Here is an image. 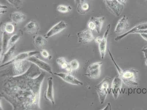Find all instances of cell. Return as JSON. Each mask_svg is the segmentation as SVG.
Masks as SVG:
<instances>
[{
	"instance_id": "30",
	"label": "cell",
	"mask_w": 147,
	"mask_h": 110,
	"mask_svg": "<svg viewBox=\"0 0 147 110\" xmlns=\"http://www.w3.org/2000/svg\"><path fill=\"white\" fill-rule=\"evenodd\" d=\"M40 52V53L41 56L44 58H49V57H50V55H49V52L46 50H42Z\"/></svg>"
},
{
	"instance_id": "22",
	"label": "cell",
	"mask_w": 147,
	"mask_h": 110,
	"mask_svg": "<svg viewBox=\"0 0 147 110\" xmlns=\"http://www.w3.org/2000/svg\"><path fill=\"white\" fill-rule=\"evenodd\" d=\"M77 6V12L81 14H85L90 10V6L89 3L84 0H82Z\"/></svg>"
},
{
	"instance_id": "2",
	"label": "cell",
	"mask_w": 147,
	"mask_h": 110,
	"mask_svg": "<svg viewBox=\"0 0 147 110\" xmlns=\"http://www.w3.org/2000/svg\"><path fill=\"white\" fill-rule=\"evenodd\" d=\"M108 52L112 61L117 68L119 76L122 80L123 82L125 85L131 88H134L138 86L139 84L137 82V80L138 71L134 69H131L123 71L115 61L112 54L109 49L108 50Z\"/></svg>"
},
{
	"instance_id": "33",
	"label": "cell",
	"mask_w": 147,
	"mask_h": 110,
	"mask_svg": "<svg viewBox=\"0 0 147 110\" xmlns=\"http://www.w3.org/2000/svg\"><path fill=\"white\" fill-rule=\"evenodd\" d=\"M102 39V38H101V37H96V38H95L94 41L97 43L99 44L101 42Z\"/></svg>"
},
{
	"instance_id": "5",
	"label": "cell",
	"mask_w": 147,
	"mask_h": 110,
	"mask_svg": "<svg viewBox=\"0 0 147 110\" xmlns=\"http://www.w3.org/2000/svg\"><path fill=\"white\" fill-rule=\"evenodd\" d=\"M103 63L101 62L90 64L88 67L85 75L90 79H97L101 75V68Z\"/></svg>"
},
{
	"instance_id": "11",
	"label": "cell",
	"mask_w": 147,
	"mask_h": 110,
	"mask_svg": "<svg viewBox=\"0 0 147 110\" xmlns=\"http://www.w3.org/2000/svg\"><path fill=\"white\" fill-rule=\"evenodd\" d=\"M68 27L67 24L65 21H61L54 25L49 29L45 35V38H49L58 34Z\"/></svg>"
},
{
	"instance_id": "38",
	"label": "cell",
	"mask_w": 147,
	"mask_h": 110,
	"mask_svg": "<svg viewBox=\"0 0 147 110\" xmlns=\"http://www.w3.org/2000/svg\"><path fill=\"white\" fill-rule=\"evenodd\" d=\"M82 1V0H75V2L76 5H78Z\"/></svg>"
},
{
	"instance_id": "14",
	"label": "cell",
	"mask_w": 147,
	"mask_h": 110,
	"mask_svg": "<svg viewBox=\"0 0 147 110\" xmlns=\"http://www.w3.org/2000/svg\"><path fill=\"white\" fill-rule=\"evenodd\" d=\"M45 98L47 100H49L53 105H54L55 102L53 90V79L52 77L48 78L47 88L45 92Z\"/></svg>"
},
{
	"instance_id": "8",
	"label": "cell",
	"mask_w": 147,
	"mask_h": 110,
	"mask_svg": "<svg viewBox=\"0 0 147 110\" xmlns=\"http://www.w3.org/2000/svg\"><path fill=\"white\" fill-rule=\"evenodd\" d=\"M40 53V52L38 51H32L20 53L16 56L11 61L6 63L2 64L1 65V67L7 66L10 65V64L13 63V62H15L21 61H23V60H27L29 57L34 56L35 55Z\"/></svg>"
},
{
	"instance_id": "28",
	"label": "cell",
	"mask_w": 147,
	"mask_h": 110,
	"mask_svg": "<svg viewBox=\"0 0 147 110\" xmlns=\"http://www.w3.org/2000/svg\"><path fill=\"white\" fill-rule=\"evenodd\" d=\"M7 1L13 7L17 9L20 8L22 5L21 0H7Z\"/></svg>"
},
{
	"instance_id": "24",
	"label": "cell",
	"mask_w": 147,
	"mask_h": 110,
	"mask_svg": "<svg viewBox=\"0 0 147 110\" xmlns=\"http://www.w3.org/2000/svg\"><path fill=\"white\" fill-rule=\"evenodd\" d=\"M22 32H20L19 31L18 33H15L11 37L10 39L9 40L8 45L7 51L10 49L12 47L16 45V43L17 41L19 39L21 35H22Z\"/></svg>"
},
{
	"instance_id": "26",
	"label": "cell",
	"mask_w": 147,
	"mask_h": 110,
	"mask_svg": "<svg viewBox=\"0 0 147 110\" xmlns=\"http://www.w3.org/2000/svg\"><path fill=\"white\" fill-rule=\"evenodd\" d=\"M56 61H57V63L63 69H66L69 64V62H68L65 58L64 57L59 58H57Z\"/></svg>"
},
{
	"instance_id": "34",
	"label": "cell",
	"mask_w": 147,
	"mask_h": 110,
	"mask_svg": "<svg viewBox=\"0 0 147 110\" xmlns=\"http://www.w3.org/2000/svg\"><path fill=\"white\" fill-rule=\"evenodd\" d=\"M140 34L144 39L147 41V33H141Z\"/></svg>"
},
{
	"instance_id": "36",
	"label": "cell",
	"mask_w": 147,
	"mask_h": 110,
	"mask_svg": "<svg viewBox=\"0 0 147 110\" xmlns=\"http://www.w3.org/2000/svg\"><path fill=\"white\" fill-rule=\"evenodd\" d=\"M135 33H139V34H141V33H147V29L139 31H138L136 32Z\"/></svg>"
},
{
	"instance_id": "3",
	"label": "cell",
	"mask_w": 147,
	"mask_h": 110,
	"mask_svg": "<svg viewBox=\"0 0 147 110\" xmlns=\"http://www.w3.org/2000/svg\"><path fill=\"white\" fill-rule=\"evenodd\" d=\"M32 64L27 60L13 62L9 65H10V69L7 71L8 73L6 75L7 77L21 75L28 71Z\"/></svg>"
},
{
	"instance_id": "19",
	"label": "cell",
	"mask_w": 147,
	"mask_h": 110,
	"mask_svg": "<svg viewBox=\"0 0 147 110\" xmlns=\"http://www.w3.org/2000/svg\"><path fill=\"white\" fill-rule=\"evenodd\" d=\"M94 25L95 27V31L97 33H99L101 32V29L102 27L104 21L105 20V17H92L90 19Z\"/></svg>"
},
{
	"instance_id": "23",
	"label": "cell",
	"mask_w": 147,
	"mask_h": 110,
	"mask_svg": "<svg viewBox=\"0 0 147 110\" xmlns=\"http://www.w3.org/2000/svg\"><path fill=\"white\" fill-rule=\"evenodd\" d=\"M146 29H147V22L142 23L134 27L130 30L124 33V35L125 37H126L129 34L135 33L136 32L138 31L146 30Z\"/></svg>"
},
{
	"instance_id": "35",
	"label": "cell",
	"mask_w": 147,
	"mask_h": 110,
	"mask_svg": "<svg viewBox=\"0 0 147 110\" xmlns=\"http://www.w3.org/2000/svg\"><path fill=\"white\" fill-rule=\"evenodd\" d=\"M111 105L110 103H108L107 105L105 107V108H104V109L102 110H111Z\"/></svg>"
},
{
	"instance_id": "37",
	"label": "cell",
	"mask_w": 147,
	"mask_h": 110,
	"mask_svg": "<svg viewBox=\"0 0 147 110\" xmlns=\"http://www.w3.org/2000/svg\"><path fill=\"white\" fill-rule=\"evenodd\" d=\"M119 2L121 3L122 4L125 5L126 3L127 0H117Z\"/></svg>"
},
{
	"instance_id": "10",
	"label": "cell",
	"mask_w": 147,
	"mask_h": 110,
	"mask_svg": "<svg viewBox=\"0 0 147 110\" xmlns=\"http://www.w3.org/2000/svg\"><path fill=\"white\" fill-rule=\"evenodd\" d=\"M79 42L83 44L91 42L94 40L95 37L90 29H86L77 33Z\"/></svg>"
},
{
	"instance_id": "21",
	"label": "cell",
	"mask_w": 147,
	"mask_h": 110,
	"mask_svg": "<svg viewBox=\"0 0 147 110\" xmlns=\"http://www.w3.org/2000/svg\"><path fill=\"white\" fill-rule=\"evenodd\" d=\"M3 33L2 35V49H1V57H3V55L7 51L9 39L10 38L9 34L7 33L6 32L2 31Z\"/></svg>"
},
{
	"instance_id": "6",
	"label": "cell",
	"mask_w": 147,
	"mask_h": 110,
	"mask_svg": "<svg viewBox=\"0 0 147 110\" xmlns=\"http://www.w3.org/2000/svg\"><path fill=\"white\" fill-rule=\"evenodd\" d=\"M105 4L115 15L120 16L124 9V5L117 0H104Z\"/></svg>"
},
{
	"instance_id": "31",
	"label": "cell",
	"mask_w": 147,
	"mask_h": 110,
	"mask_svg": "<svg viewBox=\"0 0 147 110\" xmlns=\"http://www.w3.org/2000/svg\"><path fill=\"white\" fill-rule=\"evenodd\" d=\"M144 53L145 58L147 60V45L144 47L141 50Z\"/></svg>"
},
{
	"instance_id": "12",
	"label": "cell",
	"mask_w": 147,
	"mask_h": 110,
	"mask_svg": "<svg viewBox=\"0 0 147 110\" xmlns=\"http://www.w3.org/2000/svg\"><path fill=\"white\" fill-rule=\"evenodd\" d=\"M111 28V24H109L107 26L104 37H102L101 42L99 44V50L102 59H104L106 54L107 39Z\"/></svg>"
},
{
	"instance_id": "25",
	"label": "cell",
	"mask_w": 147,
	"mask_h": 110,
	"mask_svg": "<svg viewBox=\"0 0 147 110\" xmlns=\"http://www.w3.org/2000/svg\"><path fill=\"white\" fill-rule=\"evenodd\" d=\"M2 29L4 31L6 32L8 34H11L14 33L15 30V27L11 23H7L3 27Z\"/></svg>"
},
{
	"instance_id": "29",
	"label": "cell",
	"mask_w": 147,
	"mask_h": 110,
	"mask_svg": "<svg viewBox=\"0 0 147 110\" xmlns=\"http://www.w3.org/2000/svg\"><path fill=\"white\" fill-rule=\"evenodd\" d=\"M71 67L74 71L77 70L79 68L80 64L79 62L76 60H73L69 62Z\"/></svg>"
},
{
	"instance_id": "15",
	"label": "cell",
	"mask_w": 147,
	"mask_h": 110,
	"mask_svg": "<svg viewBox=\"0 0 147 110\" xmlns=\"http://www.w3.org/2000/svg\"><path fill=\"white\" fill-rule=\"evenodd\" d=\"M128 20V17L126 16H124L117 22L115 30V33L121 34L129 29V25Z\"/></svg>"
},
{
	"instance_id": "20",
	"label": "cell",
	"mask_w": 147,
	"mask_h": 110,
	"mask_svg": "<svg viewBox=\"0 0 147 110\" xmlns=\"http://www.w3.org/2000/svg\"><path fill=\"white\" fill-rule=\"evenodd\" d=\"M33 41L34 46L38 49H42L47 44L46 38L41 35L34 36L33 37Z\"/></svg>"
},
{
	"instance_id": "13",
	"label": "cell",
	"mask_w": 147,
	"mask_h": 110,
	"mask_svg": "<svg viewBox=\"0 0 147 110\" xmlns=\"http://www.w3.org/2000/svg\"><path fill=\"white\" fill-rule=\"evenodd\" d=\"M123 81L119 76H116L112 82L111 91L114 98L116 100L121 93L122 88Z\"/></svg>"
},
{
	"instance_id": "16",
	"label": "cell",
	"mask_w": 147,
	"mask_h": 110,
	"mask_svg": "<svg viewBox=\"0 0 147 110\" xmlns=\"http://www.w3.org/2000/svg\"><path fill=\"white\" fill-rule=\"evenodd\" d=\"M39 30V26L38 23L33 20L29 22L23 28V31L25 33L32 34H37Z\"/></svg>"
},
{
	"instance_id": "4",
	"label": "cell",
	"mask_w": 147,
	"mask_h": 110,
	"mask_svg": "<svg viewBox=\"0 0 147 110\" xmlns=\"http://www.w3.org/2000/svg\"><path fill=\"white\" fill-rule=\"evenodd\" d=\"M111 80L109 76L105 77L96 87L100 104H103L111 86Z\"/></svg>"
},
{
	"instance_id": "9",
	"label": "cell",
	"mask_w": 147,
	"mask_h": 110,
	"mask_svg": "<svg viewBox=\"0 0 147 110\" xmlns=\"http://www.w3.org/2000/svg\"><path fill=\"white\" fill-rule=\"evenodd\" d=\"M53 75L58 76L65 82L74 85L82 86L83 84L71 74L65 73H54Z\"/></svg>"
},
{
	"instance_id": "18",
	"label": "cell",
	"mask_w": 147,
	"mask_h": 110,
	"mask_svg": "<svg viewBox=\"0 0 147 110\" xmlns=\"http://www.w3.org/2000/svg\"><path fill=\"white\" fill-rule=\"evenodd\" d=\"M10 18L13 22L17 24L25 21L26 17L23 13L16 12L11 13Z\"/></svg>"
},
{
	"instance_id": "27",
	"label": "cell",
	"mask_w": 147,
	"mask_h": 110,
	"mask_svg": "<svg viewBox=\"0 0 147 110\" xmlns=\"http://www.w3.org/2000/svg\"><path fill=\"white\" fill-rule=\"evenodd\" d=\"M71 8L70 6H67L66 5H59L57 7V10L59 12L63 13H66L69 12Z\"/></svg>"
},
{
	"instance_id": "17",
	"label": "cell",
	"mask_w": 147,
	"mask_h": 110,
	"mask_svg": "<svg viewBox=\"0 0 147 110\" xmlns=\"http://www.w3.org/2000/svg\"><path fill=\"white\" fill-rule=\"evenodd\" d=\"M16 51V45H15L9 49L5 53L2 57V64L6 63L11 61L15 57Z\"/></svg>"
},
{
	"instance_id": "32",
	"label": "cell",
	"mask_w": 147,
	"mask_h": 110,
	"mask_svg": "<svg viewBox=\"0 0 147 110\" xmlns=\"http://www.w3.org/2000/svg\"><path fill=\"white\" fill-rule=\"evenodd\" d=\"M7 9V7L1 5V14L6 12Z\"/></svg>"
},
{
	"instance_id": "39",
	"label": "cell",
	"mask_w": 147,
	"mask_h": 110,
	"mask_svg": "<svg viewBox=\"0 0 147 110\" xmlns=\"http://www.w3.org/2000/svg\"><path fill=\"white\" fill-rule=\"evenodd\" d=\"M145 64L147 66V60H146V61Z\"/></svg>"
},
{
	"instance_id": "1",
	"label": "cell",
	"mask_w": 147,
	"mask_h": 110,
	"mask_svg": "<svg viewBox=\"0 0 147 110\" xmlns=\"http://www.w3.org/2000/svg\"><path fill=\"white\" fill-rule=\"evenodd\" d=\"M45 75V72L32 63L23 74L5 79L1 96L14 110H40L41 87Z\"/></svg>"
},
{
	"instance_id": "7",
	"label": "cell",
	"mask_w": 147,
	"mask_h": 110,
	"mask_svg": "<svg viewBox=\"0 0 147 110\" xmlns=\"http://www.w3.org/2000/svg\"><path fill=\"white\" fill-rule=\"evenodd\" d=\"M27 60L36 65L40 69L43 70L50 74L53 75L51 67L47 63L42 61L34 56L29 57Z\"/></svg>"
}]
</instances>
